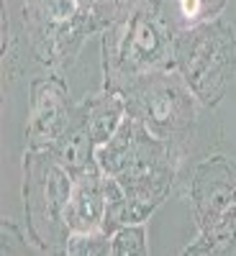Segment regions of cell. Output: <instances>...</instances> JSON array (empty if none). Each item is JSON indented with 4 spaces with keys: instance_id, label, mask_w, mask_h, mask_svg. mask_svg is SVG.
I'll list each match as a JSON object with an SVG mask.
<instances>
[{
    "instance_id": "1",
    "label": "cell",
    "mask_w": 236,
    "mask_h": 256,
    "mask_svg": "<svg viewBox=\"0 0 236 256\" xmlns=\"http://www.w3.org/2000/svg\"><path fill=\"white\" fill-rule=\"evenodd\" d=\"M175 41L157 0H134L100 34L103 88L126 90L144 74L175 70Z\"/></svg>"
},
{
    "instance_id": "2",
    "label": "cell",
    "mask_w": 236,
    "mask_h": 256,
    "mask_svg": "<svg viewBox=\"0 0 236 256\" xmlns=\"http://www.w3.org/2000/svg\"><path fill=\"white\" fill-rule=\"evenodd\" d=\"M103 0H21L31 56L49 72H62L77 59L93 34H103Z\"/></svg>"
},
{
    "instance_id": "3",
    "label": "cell",
    "mask_w": 236,
    "mask_h": 256,
    "mask_svg": "<svg viewBox=\"0 0 236 256\" xmlns=\"http://www.w3.org/2000/svg\"><path fill=\"white\" fill-rule=\"evenodd\" d=\"M72 174L47 148H26L24 154V210L26 233L36 251L64 254L70 241L67 202L72 195Z\"/></svg>"
},
{
    "instance_id": "4",
    "label": "cell",
    "mask_w": 236,
    "mask_h": 256,
    "mask_svg": "<svg viewBox=\"0 0 236 256\" xmlns=\"http://www.w3.org/2000/svg\"><path fill=\"white\" fill-rule=\"evenodd\" d=\"M175 70L205 108H216L236 77V31L218 16L177 34Z\"/></svg>"
},
{
    "instance_id": "5",
    "label": "cell",
    "mask_w": 236,
    "mask_h": 256,
    "mask_svg": "<svg viewBox=\"0 0 236 256\" xmlns=\"http://www.w3.org/2000/svg\"><path fill=\"white\" fill-rule=\"evenodd\" d=\"M128 116L154 138L187 148V136L195 126L200 100L192 95L177 70L152 72L134 80L126 90Z\"/></svg>"
},
{
    "instance_id": "6",
    "label": "cell",
    "mask_w": 236,
    "mask_h": 256,
    "mask_svg": "<svg viewBox=\"0 0 236 256\" xmlns=\"http://www.w3.org/2000/svg\"><path fill=\"white\" fill-rule=\"evenodd\" d=\"M182 156L185 152H180L177 146L154 138L139 126L131 154L116 174V182L121 184L126 200V223L149 220V216L167 200Z\"/></svg>"
},
{
    "instance_id": "7",
    "label": "cell",
    "mask_w": 236,
    "mask_h": 256,
    "mask_svg": "<svg viewBox=\"0 0 236 256\" xmlns=\"http://www.w3.org/2000/svg\"><path fill=\"white\" fill-rule=\"evenodd\" d=\"M75 116V105L62 72H47L34 77L29 88V126H26V148H49L67 131Z\"/></svg>"
},
{
    "instance_id": "8",
    "label": "cell",
    "mask_w": 236,
    "mask_h": 256,
    "mask_svg": "<svg viewBox=\"0 0 236 256\" xmlns=\"http://www.w3.org/2000/svg\"><path fill=\"white\" fill-rule=\"evenodd\" d=\"M198 233L210 230L236 205V164L228 156H208L195 164L187 184Z\"/></svg>"
},
{
    "instance_id": "9",
    "label": "cell",
    "mask_w": 236,
    "mask_h": 256,
    "mask_svg": "<svg viewBox=\"0 0 236 256\" xmlns=\"http://www.w3.org/2000/svg\"><path fill=\"white\" fill-rule=\"evenodd\" d=\"M118 182L116 177H108L103 172H90L75 177L72 195L67 202V228L72 233H95L105 230V218H108V205L116 192Z\"/></svg>"
},
{
    "instance_id": "10",
    "label": "cell",
    "mask_w": 236,
    "mask_h": 256,
    "mask_svg": "<svg viewBox=\"0 0 236 256\" xmlns=\"http://www.w3.org/2000/svg\"><path fill=\"white\" fill-rule=\"evenodd\" d=\"M49 152L72 174V180L80 174L100 172V166L95 162V141H93V134H90L88 120H85V116L80 110V105H75V116L67 126V131L59 136V141Z\"/></svg>"
},
{
    "instance_id": "11",
    "label": "cell",
    "mask_w": 236,
    "mask_h": 256,
    "mask_svg": "<svg viewBox=\"0 0 236 256\" xmlns=\"http://www.w3.org/2000/svg\"><path fill=\"white\" fill-rule=\"evenodd\" d=\"M80 110H82L85 120H88V128L93 134L95 146H100V144L108 141L118 131V126L126 120L128 105H126V95L121 90L103 88L100 92L85 98L80 102Z\"/></svg>"
},
{
    "instance_id": "12",
    "label": "cell",
    "mask_w": 236,
    "mask_h": 256,
    "mask_svg": "<svg viewBox=\"0 0 236 256\" xmlns=\"http://www.w3.org/2000/svg\"><path fill=\"white\" fill-rule=\"evenodd\" d=\"M157 6L169 28L175 34H182L218 18L226 10L228 0H157Z\"/></svg>"
},
{
    "instance_id": "13",
    "label": "cell",
    "mask_w": 236,
    "mask_h": 256,
    "mask_svg": "<svg viewBox=\"0 0 236 256\" xmlns=\"http://www.w3.org/2000/svg\"><path fill=\"white\" fill-rule=\"evenodd\" d=\"M136 131H139V123L131 116H126V120L118 126V131L105 144L95 146V162H98L103 174L116 177L121 169H123L128 154H131V146L136 141Z\"/></svg>"
},
{
    "instance_id": "14",
    "label": "cell",
    "mask_w": 236,
    "mask_h": 256,
    "mask_svg": "<svg viewBox=\"0 0 236 256\" xmlns=\"http://www.w3.org/2000/svg\"><path fill=\"white\" fill-rule=\"evenodd\" d=\"M0 28H3V74L8 77V82H13L26 67V52L31 54L29 49V41H26V34H24V26L21 20L16 24L11 10H8V3L3 0L0 3Z\"/></svg>"
},
{
    "instance_id": "15",
    "label": "cell",
    "mask_w": 236,
    "mask_h": 256,
    "mask_svg": "<svg viewBox=\"0 0 236 256\" xmlns=\"http://www.w3.org/2000/svg\"><path fill=\"white\" fill-rule=\"evenodd\" d=\"M182 254H236V205L210 230L198 233L195 244L187 246Z\"/></svg>"
},
{
    "instance_id": "16",
    "label": "cell",
    "mask_w": 236,
    "mask_h": 256,
    "mask_svg": "<svg viewBox=\"0 0 236 256\" xmlns=\"http://www.w3.org/2000/svg\"><path fill=\"white\" fill-rule=\"evenodd\" d=\"M146 220L144 223H123L111 233V256H146Z\"/></svg>"
},
{
    "instance_id": "17",
    "label": "cell",
    "mask_w": 236,
    "mask_h": 256,
    "mask_svg": "<svg viewBox=\"0 0 236 256\" xmlns=\"http://www.w3.org/2000/svg\"><path fill=\"white\" fill-rule=\"evenodd\" d=\"M64 254L67 256H103V254H111V236L105 230L72 233Z\"/></svg>"
},
{
    "instance_id": "18",
    "label": "cell",
    "mask_w": 236,
    "mask_h": 256,
    "mask_svg": "<svg viewBox=\"0 0 236 256\" xmlns=\"http://www.w3.org/2000/svg\"><path fill=\"white\" fill-rule=\"evenodd\" d=\"M0 233H3V246H0V254H3V256H21V254L31 251V246L24 241V233H21V228H18L11 218H3Z\"/></svg>"
},
{
    "instance_id": "19",
    "label": "cell",
    "mask_w": 236,
    "mask_h": 256,
    "mask_svg": "<svg viewBox=\"0 0 236 256\" xmlns=\"http://www.w3.org/2000/svg\"><path fill=\"white\" fill-rule=\"evenodd\" d=\"M134 0H103V6H100V10H103V26H108L111 20L126 8V6H131Z\"/></svg>"
}]
</instances>
